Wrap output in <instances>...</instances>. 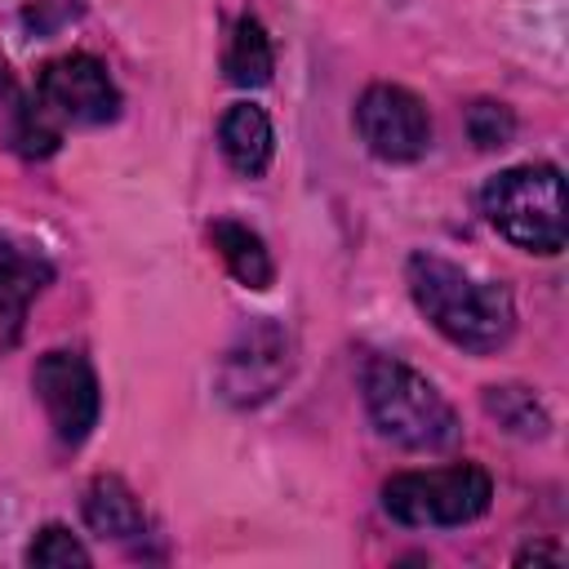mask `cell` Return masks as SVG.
Returning a JSON list of instances; mask_svg holds the SVG:
<instances>
[{
	"label": "cell",
	"instance_id": "cell-14",
	"mask_svg": "<svg viewBox=\"0 0 569 569\" xmlns=\"http://www.w3.org/2000/svg\"><path fill=\"white\" fill-rule=\"evenodd\" d=\"M222 71L240 89H258V84L271 80L276 53H271V36H267V27L258 18H240L231 27V40H227V53H222Z\"/></svg>",
	"mask_w": 569,
	"mask_h": 569
},
{
	"label": "cell",
	"instance_id": "cell-12",
	"mask_svg": "<svg viewBox=\"0 0 569 569\" xmlns=\"http://www.w3.org/2000/svg\"><path fill=\"white\" fill-rule=\"evenodd\" d=\"M84 520H89L93 533L116 538V542H129V538L147 533V516H142L133 489L120 476H98L84 489Z\"/></svg>",
	"mask_w": 569,
	"mask_h": 569
},
{
	"label": "cell",
	"instance_id": "cell-10",
	"mask_svg": "<svg viewBox=\"0 0 569 569\" xmlns=\"http://www.w3.org/2000/svg\"><path fill=\"white\" fill-rule=\"evenodd\" d=\"M0 138L9 151L27 160H44L58 151V124L44 116L40 98L22 93V84L9 76L4 62H0Z\"/></svg>",
	"mask_w": 569,
	"mask_h": 569
},
{
	"label": "cell",
	"instance_id": "cell-8",
	"mask_svg": "<svg viewBox=\"0 0 569 569\" xmlns=\"http://www.w3.org/2000/svg\"><path fill=\"white\" fill-rule=\"evenodd\" d=\"M284 373H289V338L276 325H253L227 351L222 391L231 405H258L280 387Z\"/></svg>",
	"mask_w": 569,
	"mask_h": 569
},
{
	"label": "cell",
	"instance_id": "cell-11",
	"mask_svg": "<svg viewBox=\"0 0 569 569\" xmlns=\"http://www.w3.org/2000/svg\"><path fill=\"white\" fill-rule=\"evenodd\" d=\"M218 147H222V156L236 173L262 178L267 164H271V151H276V133H271L267 111L253 107V102L227 107V116L218 120Z\"/></svg>",
	"mask_w": 569,
	"mask_h": 569
},
{
	"label": "cell",
	"instance_id": "cell-3",
	"mask_svg": "<svg viewBox=\"0 0 569 569\" xmlns=\"http://www.w3.org/2000/svg\"><path fill=\"white\" fill-rule=\"evenodd\" d=\"M480 209L498 236L529 253H560L569 236L565 178L556 164H516L485 182Z\"/></svg>",
	"mask_w": 569,
	"mask_h": 569
},
{
	"label": "cell",
	"instance_id": "cell-1",
	"mask_svg": "<svg viewBox=\"0 0 569 569\" xmlns=\"http://www.w3.org/2000/svg\"><path fill=\"white\" fill-rule=\"evenodd\" d=\"M418 311L462 351H498L516 329V302L502 284L467 276L440 253H413L405 267Z\"/></svg>",
	"mask_w": 569,
	"mask_h": 569
},
{
	"label": "cell",
	"instance_id": "cell-15",
	"mask_svg": "<svg viewBox=\"0 0 569 569\" xmlns=\"http://www.w3.org/2000/svg\"><path fill=\"white\" fill-rule=\"evenodd\" d=\"M485 409H489L498 422H507L511 431H525V436H542V431H547L542 409H538L533 396L520 391V387H489V391H485Z\"/></svg>",
	"mask_w": 569,
	"mask_h": 569
},
{
	"label": "cell",
	"instance_id": "cell-5",
	"mask_svg": "<svg viewBox=\"0 0 569 569\" xmlns=\"http://www.w3.org/2000/svg\"><path fill=\"white\" fill-rule=\"evenodd\" d=\"M31 387L62 445H80L98 427V373L80 351H44L31 369Z\"/></svg>",
	"mask_w": 569,
	"mask_h": 569
},
{
	"label": "cell",
	"instance_id": "cell-17",
	"mask_svg": "<svg viewBox=\"0 0 569 569\" xmlns=\"http://www.w3.org/2000/svg\"><path fill=\"white\" fill-rule=\"evenodd\" d=\"M467 133H471V142L485 147V151L507 147L511 133H516V116H511L502 102H476V107L467 111Z\"/></svg>",
	"mask_w": 569,
	"mask_h": 569
},
{
	"label": "cell",
	"instance_id": "cell-2",
	"mask_svg": "<svg viewBox=\"0 0 569 569\" xmlns=\"http://www.w3.org/2000/svg\"><path fill=\"white\" fill-rule=\"evenodd\" d=\"M365 405L378 436L413 453H445L462 436L453 405L418 369L391 356L365 365Z\"/></svg>",
	"mask_w": 569,
	"mask_h": 569
},
{
	"label": "cell",
	"instance_id": "cell-13",
	"mask_svg": "<svg viewBox=\"0 0 569 569\" xmlns=\"http://www.w3.org/2000/svg\"><path fill=\"white\" fill-rule=\"evenodd\" d=\"M209 240L218 249V258L227 262V271L244 284V289H267L276 280V262H271V249L262 244L258 231H249L244 222L236 218H218L209 227Z\"/></svg>",
	"mask_w": 569,
	"mask_h": 569
},
{
	"label": "cell",
	"instance_id": "cell-16",
	"mask_svg": "<svg viewBox=\"0 0 569 569\" xmlns=\"http://www.w3.org/2000/svg\"><path fill=\"white\" fill-rule=\"evenodd\" d=\"M27 565H40V569H67V565H89V551L80 538H71V529L62 525H44L36 533V542L27 547Z\"/></svg>",
	"mask_w": 569,
	"mask_h": 569
},
{
	"label": "cell",
	"instance_id": "cell-9",
	"mask_svg": "<svg viewBox=\"0 0 569 569\" xmlns=\"http://www.w3.org/2000/svg\"><path fill=\"white\" fill-rule=\"evenodd\" d=\"M49 276L53 267L31 244H13V240L0 244V351H9L22 338L27 307L49 284Z\"/></svg>",
	"mask_w": 569,
	"mask_h": 569
},
{
	"label": "cell",
	"instance_id": "cell-6",
	"mask_svg": "<svg viewBox=\"0 0 569 569\" xmlns=\"http://www.w3.org/2000/svg\"><path fill=\"white\" fill-rule=\"evenodd\" d=\"M356 129L360 142L391 164H409L431 147V116L422 98L400 84H369L356 102Z\"/></svg>",
	"mask_w": 569,
	"mask_h": 569
},
{
	"label": "cell",
	"instance_id": "cell-4",
	"mask_svg": "<svg viewBox=\"0 0 569 569\" xmlns=\"http://www.w3.org/2000/svg\"><path fill=\"white\" fill-rule=\"evenodd\" d=\"M493 480L476 462L431 467V471H400L382 485V507L391 520L409 529H453L471 525L489 511Z\"/></svg>",
	"mask_w": 569,
	"mask_h": 569
},
{
	"label": "cell",
	"instance_id": "cell-7",
	"mask_svg": "<svg viewBox=\"0 0 569 569\" xmlns=\"http://www.w3.org/2000/svg\"><path fill=\"white\" fill-rule=\"evenodd\" d=\"M36 98H40L44 116L62 120V124H107L120 116V89L93 53L53 58L40 71Z\"/></svg>",
	"mask_w": 569,
	"mask_h": 569
},
{
	"label": "cell",
	"instance_id": "cell-18",
	"mask_svg": "<svg viewBox=\"0 0 569 569\" xmlns=\"http://www.w3.org/2000/svg\"><path fill=\"white\" fill-rule=\"evenodd\" d=\"M516 560H560V551H551V547H529V551H520Z\"/></svg>",
	"mask_w": 569,
	"mask_h": 569
}]
</instances>
